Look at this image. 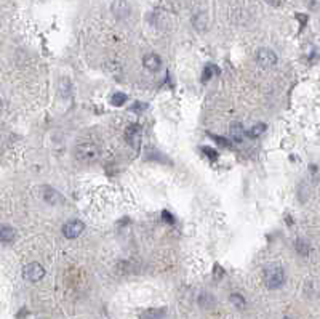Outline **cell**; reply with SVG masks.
<instances>
[{
  "instance_id": "d4e9b609",
  "label": "cell",
  "mask_w": 320,
  "mask_h": 319,
  "mask_svg": "<svg viewBox=\"0 0 320 319\" xmlns=\"http://www.w3.org/2000/svg\"><path fill=\"white\" fill-rule=\"evenodd\" d=\"M311 8L312 10H320V0H311Z\"/></svg>"
},
{
  "instance_id": "7a4b0ae2",
  "label": "cell",
  "mask_w": 320,
  "mask_h": 319,
  "mask_svg": "<svg viewBox=\"0 0 320 319\" xmlns=\"http://www.w3.org/2000/svg\"><path fill=\"white\" fill-rule=\"evenodd\" d=\"M285 281V273L280 266H269L264 271V284L269 289H278Z\"/></svg>"
},
{
  "instance_id": "484cf974",
  "label": "cell",
  "mask_w": 320,
  "mask_h": 319,
  "mask_svg": "<svg viewBox=\"0 0 320 319\" xmlns=\"http://www.w3.org/2000/svg\"><path fill=\"white\" fill-rule=\"evenodd\" d=\"M269 3H272V5H280L282 3V0H268Z\"/></svg>"
},
{
  "instance_id": "277c9868",
  "label": "cell",
  "mask_w": 320,
  "mask_h": 319,
  "mask_svg": "<svg viewBox=\"0 0 320 319\" xmlns=\"http://www.w3.org/2000/svg\"><path fill=\"white\" fill-rule=\"evenodd\" d=\"M84 221H80V220H69L67 223H64V226H63V234L64 237H67V239H76L77 236H80V233L84 231Z\"/></svg>"
},
{
  "instance_id": "5bb4252c",
  "label": "cell",
  "mask_w": 320,
  "mask_h": 319,
  "mask_svg": "<svg viewBox=\"0 0 320 319\" xmlns=\"http://www.w3.org/2000/svg\"><path fill=\"white\" fill-rule=\"evenodd\" d=\"M199 305L202 308L205 310H210L215 307V297L212 294H202L200 298H199Z\"/></svg>"
},
{
  "instance_id": "5b68a950",
  "label": "cell",
  "mask_w": 320,
  "mask_h": 319,
  "mask_svg": "<svg viewBox=\"0 0 320 319\" xmlns=\"http://www.w3.org/2000/svg\"><path fill=\"white\" fill-rule=\"evenodd\" d=\"M256 61L261 67H272L277 63V55L271 49H260L256 53Z\"/></svg>"
},
{
  "instance_id": "8992f818",
  "label": "cell",
  "mask_w": 320,
  "mask_h": 319,
  "mask_svg": "<svg viewBox=\"0 0 320 319\" xmlns=\"http://www.w3.org/2000/svg\"><path fill=\"white\" fill-rule=\"evenodd\" d=\"M112 15L117 19H125L130 16L132 13V6L127 0H114V3L111 5Z\"/></svg>"
},
{
  "instance_id": "30bf717a",
  "label": "cell",
  "mask_w": 320,
  "mask_h": 319,
  "mask_svg": "<svg viewBox=\"0 0 320 319\" xmlns=\"http://www.w3.org/2000/svg\"><path fill=\"white\" fill-rule=\"evenodd\" d=\"M0 239L3 244H11L16 239V229L11 228L10 225H2L0 228Z\"/></svg>"
},
{
  "instance_id": "2e32d148",
  "label": "cell",
  "mask_w": 320,
  "mask_h": 319,
  "mask_svg": "<svg viewBox=\"0 0 320 319\" xmlns=\"http://www.w3.org/2000/svg\"><path fill=\"white\" fill-rule=\"evenodd\" d=\"M229 300H230V303H232L237 310H243L245 307H247V303H245V298L240 294H232V295L229 297Z\"/></svg>"
},
{
  "instance_id": "7c38bea8",
  "label": "cell",
  "mask_w": 320,
  "mask_h": 319,
  "mask_svg": "<svg viewBox=\"0 0 320 319\" xmlns=\"http://www.w3.org/2000/svg\"><path fill=\"white\" fill-rule=\"evenodd\" d=\"M192 24L197 31H205L207 29V24H208V18L203 11L195 13L194 18H192Z\"/></svg>"
},
{
  "instance_id": "9a60e30c",
  "label": "cell",
  "mask_w": 320,
  "mask_h": 319,
  "mask_svg": "<svg viewBox=\"0 0 320 319\" xmlns=\"http://www.w3.org/2000/svg\"><path fill=\"white\" fill-rule=\"evenodd\" d=\"M264 130H266V124H256V125H253L250 128V130L247 132V135L250 138H258V137H261V135L264 133Z\"/></svg>"
},
{
  "instance_id": "d6986e66",
  "label": "cell",
  "mask_w": 320,
  "mask_h": 319,
  "mask_svg": "<svg viewBox=\"0 0 320 319\" xmlns=\"http://www.w3.org/2000/svg\"><path fill=\"white\" fill-rule=\"evenodd\" d=\"M295 247H296V250H298V254H299V255L306 257V255L309 254V246H308V244H306L304 241H298Z\"/></svg>"
},
{
  "instance_id": "e0dca14e",
  "label": "cell",
  "mask_w": 320,
  "mask_h": 319,
  "mask_svg": "<svg viewBox=\"0 0 320 319\" xmlns=\"http://www.w3.org/2000/svg\"><path fill=\"white\" fill-rule=\"evenodd\" d=\"M125 101H127V95L125 93H122V92H115L112 97H111V103L114 106H124L125 105Z\"/></svg>"
},
{
  "instance_id": "9c48e42d",
  "label": "cell",
  "mask_w": 320,
  "mask_h": 319,
  "mask_svg": "<svg viewBox=\"0 0 320 319\" xmlns=\"http://www.w3.org/2000/svg\"><path fill=\"white\" fill-rule=\"evenodd\" d=\"M42 198L48 204H51V206H54V204H59L61 201H63L61 194L56 191V189H53L50 186H44L42 188Z\"/></svg>"
},
{
  "instance_id": "ffe728a7",
  "label": "cell",
  "mask_w": 320,
  "mask_h": 319,
  "mask_svg": "<svg viewBox=\"0 0 320 319\" xmlns=\"http://www.w3.org/2000/svg\"><path fill=\"white\" fill-rule=\"evenodd\" d=\"M202 153H205L207 156L212 160H216L218 159V153L215 151V149H212V148H208V146H205V148H202Z\"/></svg>"
},
{
  "instance_id": "4fadbf2b",
  "label": "cell",
  "mask_w": 320,
  "mask_h": 319,
  "mask_svg": "<svg viewBox=\"0 0 320 319\" xmlns=\"http://www.w3.org/2000/svg\"><path fill=\"white\" fill-rule=\"evenodd\" d=\"M229 135H230V138H232L234 141H242L243 140V127L242 124H239V122H234L232 125L229 127Z\"/></svg>"
},
{
  "instance_id": "ac0fdd59",
  "label": "cell",
  "mask_w": 320,
  "mask_h": 319,
  "mask_svg": "<svg viewBox=\"0 0 320 319\" xmlns=\"http://www.w3.org/2000/svg\"><path fill=\"white\" fill-rule=\"evenodd\" d=\"M215 74H218V69L213 66V64H207L205 66V69H203V74H202V80H210L212 79V76H215Z\"/></svg>"
},
{
  "instance_id": "cb8c5ba5",
  "label": "cell",
  "mask_w": 320,
  "mask_h": 319,
  "mask_svg": "<svg viewBox=\"0 0 320 319\" xmlns=\"http://www.w3.org/2000/svg\"><path fill=\"white\" fill-rule=\"evenodd\" d=\"M162 216H163V218H167V221H168V223H173V221H175V218H173V215H172V213H170V212H167V210H165V212H163V213H162Z\"/></svg>"
},
{
  "instance_id": "8fae6325",
  "label": "cell",
  "mask_w": 320,
  "mask_h": 319,
  "mask_svg": "<svg viewBox=\"0 0 320 319\" xmlns=\"http://www.w3.org/2000/svg\"><path fill=\"white\" fill-rule=\"evenodd\" d=\"M167 315L165 308H149L139 315V319H163Z\"/></svg>"
},
{
  "instance_id": "603a6c76",
  "label": "cell",
  "mask_w": 320,
  "mask_h": 319,
  "mask_svg": "<svg viewBox=\"0 0 320 319\" xmlns=\"http://www.w3.org/2000/svg\"><path fill=\"white\" fill-rule=\"evenodd\" d=\"M210 137H212L213 140H216V141H220V143H221L223 146H228V143H229V141H228L226 138H221V137H216V135H210Z\"/></svg>"
},
{
  "instance_id": "52a82bcc",
  "label": "cell",
  "mask_w": 320,
  "mask_h": 319,
  "mask_svg": "<svg viewBox=\"0 0 320 319\" xmlns=\"http://www.w3.org/2000/svg\"><path fill=\"white\" fill-rule=\"evenodd\" d=\"M125 140L130 143L133 148H136L141 141V125L138 124H132L130 127L127 128L125 132Z\"/></svg>"
},
{
  "instance_id": "4316f807",
  "label": "cell",
  "mask_w": 320,
  "mask_h": 319,
  "mask_svg": "<svg viewBox=\"0 0 320 319\" xmlns=\"http://www.w3.org/2000/svg\"><path fill=\"white\" fill-rule=\"evenodd\" d=\"M283 319H290V318H283Z\"/></svg>"
},
{
  "instance_id": "44dd1931",
  "label": "cell",
  "mask_w": 320,
  "mask_h": 319,
  "mask_svg": "<svg viewBox=\"0 0 320 319\" xmlns=\"http://www.w3.org/2000/svg\"><path fill=\"white\" fill-rule=\"evenodd\" d=\"M215 279H221V277L224 276V269L220 266V265H215Z\"/></svg>"
},
{
  "instance_id": "3957f363",
  "label": "cell",
  "mask_w": 320,
  "mask_h": 319,
  "mask_svg": "<svg viewBox=\"0 0 320 319\" xmlns=\"http://www.w3.org/2000/svg\"><path fill=\"white\" fill-rule=\"evenodd\" d=\"M45 276V269L40 263H29L23 268V277L29 282H37Z\"/></svg>"
},
{
  "instance_id": "7402d4cb",
  "label": "cell",
  "mask_w": 320,
  "mask_h": 319,
  "mask_svg": "<svg viewBox=\"0 0 320 319\" xmlns=\"http://www.w3.org/2000/svg\"><path fill=\"white\" fill-rule=\"evenodd\" d=\"M132 109L136 111V112H142V111L147 109V105L146 103H135V106L132 107Z\"/></svg>"
},
{
  "instance_id": "ba28073f",
  "label": "cell",
  "mask_w": 320,
  "mask_h": 319,
  "mask_svg": "<svg viewBox=\"0 0 320 319\" xmlns=\"http://www.w3.org/2000/svg\"><path fill=\"white\" fill-rule=\"evenodd\" d=\"M142 64H144L146 69L149 71H159L160 66H162V61L159 58V55H155V53H147V55L142 58Z\"/></svg>"
},
{
  "instance_id": "6da1fadb",
  "label": "cell",
  "mask_w": 320,
  "mask_h": 319,
  "mask_svg": "<svg viewBox=\"0 0 320 319\" xmlns=\"http://www.w3.org/2000/svg\"><path fill=\"white\" fill-rule=\"evenodd\" d=\"M76 156L85 164H93L99 159V148L93 143H82L76 148Z\"/></svg>"
}]
</instances>
